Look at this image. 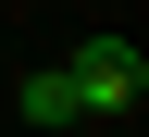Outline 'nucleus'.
Returning a JSON list of instances; mask_svg holds the SVG:
<instances>
[{"label":"nucleus","instance_id":"nucleus-1","mask_svg":"<svg viewBox=\"0 0 149 137\" xmlns=\"http://www.w3.org/2000/svg\"><path fill=\"white\" fill-rule=\"evenodd\" d=\"M62 87H74V112H137L149 100V50L137 37H87V50H62Z\"/></svg>","mask_w":149,"mask_h":137},{"label":"nucleus","instance_id":"nucleus-2","mask_svg":"<svg viewBox=\"0 0 149 137\" xmlns=\"http://www.w3.org/2000/svg\"><path fill=\"white\" fill-rule=\"evenodd\" d=\"M25 125H74V87H62V63H37V75H25Z\"/></svg>","mask_w":149,"mask_h":137}]
</instances>
